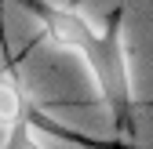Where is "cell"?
Returning a JSON list of instances; mask_svg holds the SVG:
<instances>
[{"label": "cell", "mask_w": 153, "mask_h": 149, "mask_svg": "<svg viewBox=\"0 0 153 149\" xmlns=\"http://www.w3.org/2000/svg\"><path fill=\"white\" fill-rule=\"evenodd\" d=\"M18 7H26L44 29V40L55 47L73 51L84 62L88 77L99 91L102 105L109 109L113 131L120 135V142L139 135L135 124V87H131V55H128V7H113L106 15V26L95 29L91 18L76 4H55V0H15Z\"/></svg>", "instance_id": "6da1fadb"}, {"label": "cell", "mask_w": 153, "mask_h": 149, "mask_svg": "<svg viewBox=\"0 0 153 149\" xmlns=\"http://www.w3.org/2000/svg\"><path fill=\"white\" fill-rule=\"evenodd\" d=\"M69 4H76V7H80V0H69Z\"/></svg>", "instance_id": "3957f363"}, {"label": "cell", "mask_w": 153, "mask_h": 149, "mask_svg": "<svg viewBox=\"0 0 153 149\" xmlns=\"http://www.w3.org/2000/svg\"><path fill=\"white\" fill-rule=\"evenodd\" d=\"M40 131H51V135H59V138H76V131H69V127H59V124H51V120H18L11 131H4V142H0V149H48ZM76 142H84V138H76ZM91 149V142H84Z\"/></svg>", "instance_id": "7a4b0ae2"}]
</instances>
